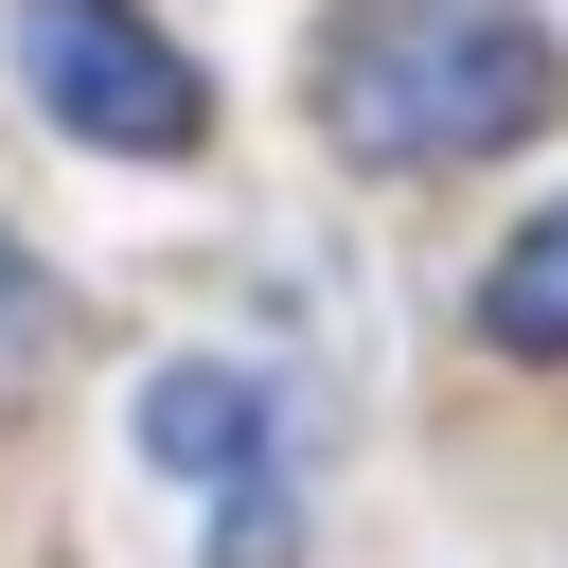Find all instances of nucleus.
I'll list each match as a JSON object with an SVG mask.
<instances>
[{"label":"nucleus","mask_w":568,"mask_h":568,"mask_svg":"<svg viewBox=\"0 0 568 568\" xmlns=\"http://www.w3.org/2000/svg\"><path fill=\"white\" fill-rule=\"evenodd\" d=\"M53 337H71V302H53V266L0 231V426L36 408V373H53Z\"/></svg>","instance_id":"nucleus-5"},{"label":"nucleus","mask_w":568,"mask_h":568,"mask_svg":"<svg viewBox=\"0 0 568 568\" xmlns=\"http://www.w3.org/2000/svg\"><path fill=\"white\" fill-rule=\"evenodd\" d=\"M0 53H18V89H36V124L106 142V160H195V124H213L195 53H178L142 0H0Z\"/></svg>","instance_id":"nucleus-2"},{"label":"nucleus","mask_w":568,"mask_h":568,"mask_svg":"<svg viewBox=\"0 0 568 568\" xmlns=\"http://www.w3.org/2000/svg\"><path fill=\"white\" fill-rule=\"evenodd\" d=\"M550 89L568 71H550V36L515 0H355L320 36V124H337V160H390V178L532 142Z\"/></svg>","instance_id":"nucleus-1"},{"label":"nucleus","mask_w":568,"mask_h":568,"mask_svg":"<svg viewBox=\"0 0 568 568\" xmlns=\"http://www.w3.org/2000/svg\"><path fill=\"white\" fill-rule=\"evenodd\" d=\"M479 337L497 355H568V195L497 248V284H479Z\"/></svg>","instance_id":"nucleus-4"},{"label":"nucleus","mask_w":568,"mask_h":568,"mask_svg":"<svg viewBox=\"0 0 568 568\" xmlns=\"http://www.w3.org/2000/svg\"><path fill=\"white\" fill-rule=\"evenodd\" d=\"M142 462L231 497V515H213V550H231V568H284V408H266V373L160 355V373H142Z\"/></svg>","instance_id":"nucleus-3"}]
</instances>
